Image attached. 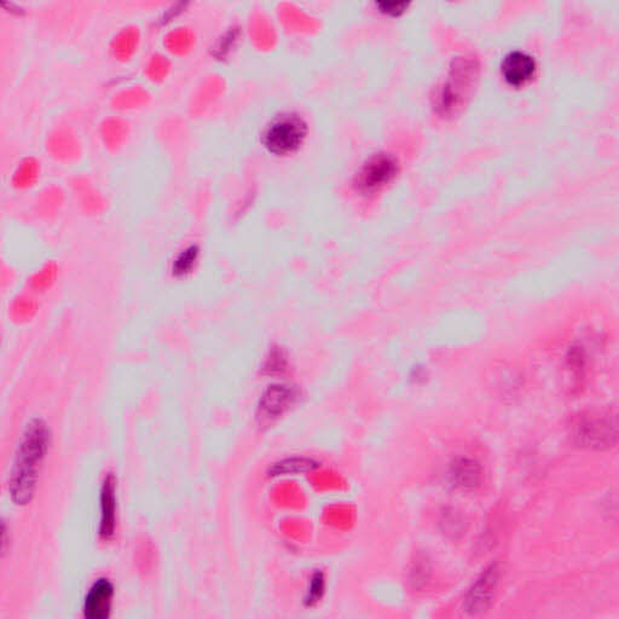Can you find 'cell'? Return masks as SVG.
<instances>
[{
  "label": "cell",
  "mask_w": 619,
  "mask_h": 619,
  "mask_svg": "<svg viewBox=\"0 0 619 619\" xmlns=\"http://www.w3.org/2000/svg\"><path fill=\"white\" fill-rule=\"evenodd\" d=\"M50 445V431L41 419H32L23 429L10 472L9 493L16 505L30 504L36 494L41 463Z\"/></svg>",
  "instance_id": "cell-1"
},
{
  "label": "cell",
  "mask_w": 619,
  "mask_h": 619,
  "mask_svg": "<svg viewBox=\"0 0 619 619\" xmlns=\"http://www.w3.org/2000/svg\"><path fill=\"white\" fill-rule=\"evenodd\" d=\"M479 77L477 58L462 57L454 64L448 81L440 92L438 108L443 114H453L466 105Z\"/></svg>",
  "instance_id": "cell-2"
},
{
  "label": "cell",
  "mask_w": 619,
  "mask_h": 619,
  "mask_svg": "<svg viewBox=\"0 0 619 619\" xmlns=\"http://www.w3.org/2000/svg\"><path fill=\"white\" fill-rule=\"evenodd\" d=\"M577 445L589 449H604L617 442V416L608 411H590L580 415L572 425Z\"/></svg>",
  "instance_id": "cell-3"
},
{
  "label": "cell",
  "mask_w": 619,
  "mask_h": 619,
  "mask_svg": "<svg viewBox=\"0 0 619 619\" xmlns=\"http://www.w3.org/2000/svg\"><path fill=\"white\" fill-rule=\"evenodd\" d=\"M309 127L297 114L282 115L274 120L264 133V146L271 154L287 157L297 153L308 137Z\"/></svg>",
  "instance_id": "cell-4"
},
{
  "label": "cell",
  "mask_w": 619,
  "mask_h": 619,
  "mask_svg": "<svg viewBox=\"0 0 619 619\" xmlns=\"http://www.w3.org/2000/svg\"><path fill=\"white\" fill-rule=\"evenodd\" d=\"M398 170H400V165L394 155L386 153L373 155L356 174L355 187L362 194H373L391 183L397 175Z\"/></svg>",
  "instance_id": "cell-5"
},
{
  "label": "cell",
  "mask_w": 619,
  "mask_h": 619,
  "mask_svg": "<svg viewBox=\"0 0 619 619\" xmlns=\"http://www.w3.org/2000/svg\"><path fill=\"white\" fill-rule=\"evenodd\" d=\"M500 567L493 564L485 569L464 598L463 610L471 615L483 614L490 607L500 582Z\"/></svg>",
  "instance_id": "cell-6"
},
{
  "label": "cell",
  "mask_w": 619,
  "mask_h": 619,
  "mask_svg": "<svg viewBox=\"0 0 619 619\" xmlns=\"http://www.w3.org/2000/svg\"><path fill=\"white\" fill-rule=\"evenodd\" d=\"M297 394L294 388L285 385H273L261 395L258 418L261 422L273 421L280 418L294 404Z\"/></svg>",
  "instance_id": "cell-7"
},
{
  "label": "cell",
  "mask_w": 619,
  "mask_h": 619,
  "mask_svg": "<svg viewBox=\"0 0 619 619\" xmlns=\"http://www.w3.org/2000/svg\"><path fill=\"white\" fill-rule=\"evenodd\" d=\"M114 586L108 579H98L92 584L84 601V615L88 619H106L112 612Z\"/></svg>",
  "instance_id": "cell-8"
},
{
  "label": "cell",
  "mask_w": 619,
  "mask_h": 619,
  "mask_svg": "<svg viewBox=\"0 0 619 619\" xmlns=\"http://www.w3.org/2000/svg\"><path fill=\"white\" fill-rule=\"evenodd\" d=\"M116 529V478L108 473L102 481L101 488V521H99V538L110 541L115 535Z\"/></svg>",
  "instance_id": "cell-9"
},
{
  "label": "cell",
  "mask_w": 619,
  "mask_h": 619,
  "mask_svg": "<svg viewBox=\"0 0 619 619\" xmlns=\"http://www.w3.org/2000/svg\"><path fill=\"white\" fill-rule=\"evenodd\" d=\"M501 72L508 84L521 88L535 77L536 62L530 55L515 51L505 56Z\"/></svg>",
  "instance_id": "cell-10"
},
{
  "label": "cell",
  "mask_w": 619,
  "mask_h": 619,
  "mask_svg": "<svg viewBox=\"0 0 619 619\" xmlns=\"http://www.w3.org/2000/svg\"><path fill=\"white\" fill-rule=\"evenodd\" d=\"M453 483L462 490H473L479 487L483 471L480 464L471 459H459L450 471Z\"/></svg>",
  "instance_id": "cell-11"
},
{
  "label": "cell",
  "mask_w": 619,
  "mask_h": 619,
  "mask_svg": "<svg viewBox=\"0 0 619 619\" xmlns=\"http://www.w3.org/2000/svg\"><path fill=\"white\" fill-rule=\"evenodd\" d=\"M318 467V462H316L315 460L308 459V457H291V459L282 460L280 462L275 463L273 467H270L269 476L278 477L287 476V474L311 472Z\"/></svg>",
  "instance_id": "cell-12"
},
{
  "label": "cell",
  "mask_w": 619,
  "mask_h": 619,
  "mask_svg": "<svg viewBox=\"0 0 619 619\" xmlns=\"http://www.w3.org/2000/svg\"><path fill=\"white\" fill-rule=\"evenodd\" d=\"M199 250L196 246L189 247L178 256L174 264V274L177 276H185L191 273L192 267H195L198 260Z\"/></svg>",
  "instance_id": "cell-13"
},
{
  "label": "cell",
  "mask_w": 619,
  "mask_h": 619,
  "mask_svg": "<svg viewBox=\"0 0 619 619\" xmlns=\"http://www.w3.org/2000/svg\"><path fill=\"white\" fill-rule=\"evenodd\" d=\"M323 590H325V577L322 572L315 573L310 583L309 595L306 603L311 605L321 599Z\"/></svg>",
  "instance_id": "cell-14"
},
{
  "label": "cell",
  "mask_w": 619,
  "mask_h": 619,
  "mask_svg": "<svg viewBox=\"0 0 619 619\" xmlns=\"http://www.w3.org/2000/svg\"><path fill=\"white\" fill-rule=\"evenodd\" d=\"M287 366V360L281 350H274L271 352L269 359L267 360L265 363V369L269 371L270 374L281 373L282 370L285 369Z\"/></svg>",
  "instance_id": "cell-15"
},
{
  "label": "cell",
  "mask_w": 619,
  "mask_h": 619,
  "mask_svg": "<svg viewBox=\"0 0 619 619\" xmlns=\"http://www.w3.org/2000/svg\"><path fill=\"white\" fill-rule=\"evenodd\" d=\"M377 6L380 8V12L394 16L400 15V13H404L405 9L408 8L407 3H380Z\"/></svg>",
  "instance_id": "cell-16"
}]
</instances>
